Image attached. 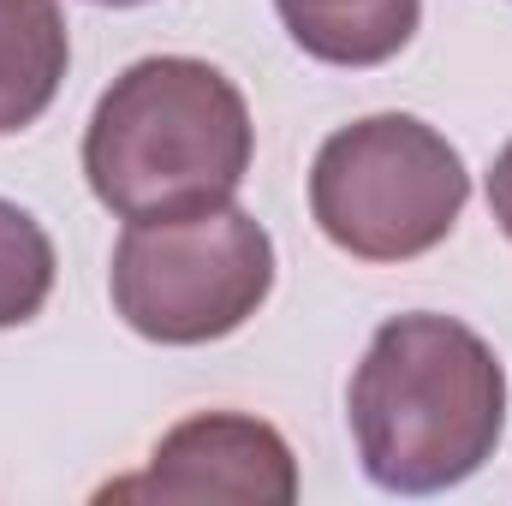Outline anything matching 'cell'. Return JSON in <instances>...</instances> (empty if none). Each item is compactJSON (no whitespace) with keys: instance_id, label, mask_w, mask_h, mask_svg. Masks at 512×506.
<instances>
[{"instance_id":"cell-1","label":"cell","mask_w":512,"mask_h":506,"mask_svg":"<svg viewBox=\"0 0 512 506\" xmlns=\"http://www.w3.org/2000/svg\"><path fill=\"white\" fill-rule=\"evenodd\" d=\"M346 417L376 489L441 495L495 459L507 435V370L477 328L411 310L370 334Z\"/></svg>"},{"instance_id":"cell-2","label":"cell","mask_w":512,"mask_h":506,"mask_svg":"<svg viewBox=\"0 0 512 506\" xmlns=\"http://www.w3.org/2000/svg\"><path fill=\"white\" fill-rule=\"evenodd\" d=\"M251 155L256 126L239 84L197 54H149L126 66L84 126V179L120 221L233 203Z\"/></svg>"},{"instance_id":"cell-3","label":"cell","mask_w":512,"mask_h":506,"mask_svg":"<svg viewBox=\"0 0 512 506\" xmlns=\"http://www.w3.org/2000/svg\"><path fill=\"white\" fill-rule=\"evenodd\" d=\"M465 155L417 114L340 126L310 161V215L328 245L358 262L429 256L465 215Z\"/></svg>"},{"instance_id":"cell-4","label":"cell","mask_w":512,"mask_h":506,"mask_svg":"<svg viewBox=\"0 0 512 506\" xmlns=\"http://www.w3.org/2000/svg\"><path fill=\"white\" fill-rule=\"evenodd\" d=\"M114 316L155 346H209L251 322L274 292V239L239 203L126 221L108 268Z\"/></svg>"},{"instance_id":"cell-5","label":"cell","mask_w":512,"mask_h":506,"mask_svg":"<svg viewBox=\"0 0 512 506\" xmlns=\"http://www.w3.org/2000/svg\"><path fill=\"white\" fill-rule=\"evenodd\" d=\"M102 501H298V459L286 435L245 411H197L161 435L149 471L102 489Z\"/></svg>"},{"instance_id":"cell-6","label":"cell","mask_w":512,"mask_h":506,"mask_svg":"<svg viewBox=\"0 0 512 506\" xmlns=\"http://www.w3.org/2000/svg\"><path fill=\"white\" fill-rule=\"evenodd\" d=\"M72 66L60 0H0V137L36 126Z\"/></svg>"},{"instance_id":"cell-7","label":"cell","mask_w":512,"mask_h":506,"mask_svg":"<svg viewBox=\"0 0 512 506\" xmlns=\"http://www.w3.org/2000/svg\"><path fill=\"white\" fill-rule=\"evenodd\" d=\"M274 12L310 60L352 72L393 60L423 24V0H274Z\"/></svg>"},{"instance_id":"cell-8","label":"cell","mask_w":512,"mask_h":506,"mask_svg":"<svg viewBox=\"0 0 512 506\" xmlns=\"http://www.w3.org/2000/svg\"><path fill=\"white\" fill-rule=\"evenodd\" d=\"M54 268L60 262L42 221L0 197V328H24L30 316H42L54 292Z\"/></svg>"},{"instance_id":"cell-9","label":"cell","mask_w":512,"mask_h":506,"mask_svg":"<svg viewBox=\"0 0 512 506\" xmlns=\"http://www.w3.org/2000/svg\"><path fill=\"white\" fill-rule=\"evenodd\" d=\"M489 209H495L501 233L512 239V143L495 155V167H489Z\"/></svg>"},{"instance_id":"cell-10","label":"cell","mask_w":512,"mask_h":506,"mask_svg":"<svg viewBox=\"0 0 512 506\" xmlns=\"http://www.w3.org/2000/svg\"><path fill=\"white\" fill-rule=\"evenodd\" d=\"M90 6H143V0H90Z\"/></svg>"}]
</instances>
